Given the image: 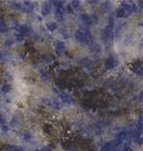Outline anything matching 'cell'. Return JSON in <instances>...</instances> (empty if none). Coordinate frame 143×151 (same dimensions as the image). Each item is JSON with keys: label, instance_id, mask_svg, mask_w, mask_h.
Here are the masks:
<instances>
[{"label": "cell", "instance_id": "6da1fadb", "mask_svg": "<svg viewBox=\"0 0 143 151\" xmlns=\"http://www.w3.org/2000/svg\"><path fill=\"white\" fill-rule=\"evenodd\" d=\"M75 39H77L79 43H84L87 44L89 43L90 40H92V34H90V32L88 29H80L75 33Z\"/></svg>", "mask_w": 143, "mask_h": 151}, {"label": "cell", "instance_id": "7a4b0ae2", "mask_svg": "<svg viewBox=\"0 0 143 151\" xmlns=\"http://www.w3.org/2000/svg\"><path fill=\"white\" fill-rule=\"evenodd\" d=\"M113 30H114V25L108 24V25L103 29V32H102L103 39H104V40H111L112 38H113Z\"/></svg>", "mask_w": 143, "mask_h": 151}, {"label": "cell", "instance_id": "3957f363", "mask_svg": "<svg viewBox=\"0 0 143 151\" xmlns=\"http://www.w3.org/2000/svg\"><path fill=\"white\" fill-rule=\"evenodd\" d=\"M16 30H18L19 34H21L24 38L29 37V35L33 34V30H31V28L29 25H21V24L20 25H16Z\"/></svg>", "mask_w": 143, "mask_h": 151}, {"label": "cell", "instance_id": "277c9868", "mask_svg": "<svg viewBox=\"0 0 143 151\" xmlns=\"http://www.w3.org/2000/svg\"><path fill=\"white\" fill-rule=\"evenodd\" d=\"M41 103H44L46 107L53 108V110H59L60 108V105L58 102L54 101V100H49V98H44V100H41Z\"/></svg>", "mask_w": 143, "mask_h": 151}, {"label": "cell", "instance_id": "5b68a950", "mask_svg": "<svg viewBox=\"0 0 143 151\" xmlns=\"http://www.w3.org/2000/svg\"><path fill=\"white\" fill-rule=\"evenodd\" d=\"M104 67L107 69H113L117 67V59L114 58V57H108L106 59V62H104Z\"/></svg>", "mask_w": 143, "mask_h": 151}, {"label": "cell", "instance_id": "8992f818", "mask_svg": "<svg viewBox=\"0 0 143 151\" xmlns=\"http://www.w3.org/2000/svg\"><path fill=\"white\" fill-rule=\"evenodd\" d=\"M54 50L58 55H61L63 53H65V44L63 42H56L55 45H54Z\"/></svg>", "mask_w": 143, "mask_h": 151}, {"label": "cell", "instance_id": "52a82bcc", "mask_svg": "<svg viewBox=\"0 0 143 151\" xmlns=\"http://www.w3.org/2000/svg\"><path fill=\"white\" fill-rule=\"evenodd\" d=\"M131 69L133 70V72H136L138 74V77H142V65H141V62L138 60V62L133 63L131 65Z\"/></svg>", "mask_w": 143, "mask_h": 151}, {"label": "cell", "instance_id": "ba28073f", "mask_svg": "<svg viewBox=\"0 0 143 151\" xmlns=\"http://www.w3.org/2000/svg\"><path fill=\"white\" fill-rule=\"evenodd\" d=\"M59 97L63 100V102H65V103H73L74 102V100L72 98L69 94H66V93H64V92H59Z\"/></svg>", "mask_w": 143, "mask_h": 151}, {"label": "cell", "instance_id": "9c48e42d", "mask_svg": "<svg viewBox=\"0 0 143 151\" xmlns=\"http://www.w3.org/2000/svg\"><path fill=\"white\" fill-rule=\"evenodd\" d=\"M39 76H40V78L43 79V81H50L51 79V77H50V73L49 72H46V70H44V69H41L40 72H39Z\"/></svg>", "mask_w": 143, "mask_h": 151}, {"label": "cell", "instance_id": "30bf717a", "mask_svg": "<svg viewBox=\"0 0 143 151\" xmlns=\"http://www.w3.org/2000/svg\"><path fill=\"white\" fill-rule=\"evenodd\" d=\"M80 20H82L87 27L92 25V20H90V17L88 14H82V15H80Z\"/></svg>", "mask_w": 143, "mask_h": 151}, {"label": "cell", "instance_id": "8fae6325", "mask_svg": "<svg viewBox=\"0 0 143 151\" xmlns=\"http://www.w3.org/2000/svg\"><path fill=\"white\" fill-rule=\"evenodd\" d=\"M64 9L63 8H59V9H56L55 10V17H56V19L58 20H63L64 19Z\"/></svg>", "mask_w": 143, "mask_h": 151}, {"label": "cell", "instance_id": "7c38bea8", "mask_svg": "<svg viewBox=\"0 0 143 151\" xmlns=\"http://www.w3.org/2000/svg\"><path fill=\"white\" fill-rule=\"evenodd\" d=\"M116 15H117V18H127L128 14H127V12L124 10V9L119 8V9L116 10Z\"/></svg>", "mask_w": 143, "mask_h": 151}, {"label": "cell", "instance_id": "4fadbf2b", "mask_svg": "<svg viewBox=\"0 0 143 151\" xmlns=\"http://www.w3.org/2000/svg\"><path fill=\"white\" fill-rule=\"evenodd\" d=\"M50 10H51L50 4L46 3V4H44V5H43V8H41V14H43V15H48V14L50 13Z\"/></svg>", "mask_w": 143, "mask_h": 151}, {"label": "cell", "instance_id": "5bb4252c", "mask_svg": "<svg viewBox=\"0 0 143 151\" xmlns=\"http://www.w3.org/2000/svg\"><path fill=\"white\" fill-rule=\"evenodd\" d=\"M6 150L9 151H25L20 146H16V145H6Z\"/></svg>", "mask_w": 143, "mask_h": 151}, {"label": "cell", "instance_id": "9a60e30c", "mask_svg": "<svg viewBox=\"0 0 143 151\" xmlns=\"http://www.w3.org/2000/svg\"><path fill=\"white\" fill-rule=\"evenodd\" d=\"M9 30V27L4 20H0V33H6Z\"/></svg>", "mask_w": 143, "mask_h": 151}, {"label": "cell", "instance_id": "2e32d148", "mask_svg": "<svg viewBox=\"0 0 143 151\" xmlns=\"http://www.w3.org/2000/svg\"><path fill=\"white\" fill-rule=\"evenodd\" d=\"M21 139L23 140H25V141H30L31 139V134L29 131H23L21 132Z\"/></svg>", "mask_w": 143, "mask_h": 151}, {"label": "cell", "instance_id": "e0dca14e", "mask_svg": "<svg viewBox=\"0 0 143 151\" xmlns=\"http://www.w3.org/2000/svg\"><path fill=\"white\" fill-rule=\"evenodd\" d=\"M9 5H10V8L15 9V10H20V12H21V3L14 1V3H9Z\"/></svg>", "mask_w": 143, "mask_h": 151}, {"label": "cell", "instance_id": "ac0fdd59", "mask_svg": "<svg viewBox=\"0 0 143 151\" xmlns=\"http://www.w3.org/2000/svg\"><path fill=\"white\" fill-rule=\"evenodd\" d=\"M49 4H50V6L51 5H54L56 9H59V8H63V1H56V0H53V1H49Z\"/></svg>", "mask_w": 143, "mask_h": 151}, {"label": "cell", "instance_id": "d6986e66", "mask_svg": "<svg viewBox=\"0 0 143 151\" xmlns=\"http://www.w3.org/2000/svg\"><path fill=\"white\" fill-rule=\"evenodd\" d=\"M61 146H63L64 149L66 150H69L72 146H73V144H72V141H68V140H64V141H61Z\"/></svg>", "mask_w": 143, "mask_h": 151}, {"label": "cell", "instance_id": "ffe728a7", "mask_svg": "<svg viewBox=\"0 0 143 151\" xmlns=\"http://www.w3.org/2000/svg\"><path fill=\"white\" fill-rule=\"evenodd\" d=\"M79 63H80V64H83V67H90V65H92V62H90L89 59H87V58L80 59V60H79Z\"/></svg>", "mask_w": 143, "mask_h": 151}, {"label": "cell", "instance_id": "44dd1931", "mask_svg": "<svg viewBox=\"0 0 143 151\" xmlns=\"http://www.w3.org/2000/svg\"><path fill=\"white\" fill-rule=\"evenodd\" d=\"M46 28H48V30H50V32H54L56 29V23H53V22H49L46 24Z\"/></svg>", "mask_w": 143, "mask_h": 151}, {"label": "cell", "instance_id": "7402d4cb", "mask_svg": "<svg viewBox=\"0 0 143 151\" xmlns=\"http://www.w3.org/2000/svg\"><path fill=\"white\" fill-rule=\"evenodd\" d=\"M43 60H44V62H46V63H53V62H54V58H53L51 55L44 54V55H43Z\"/></svg>", "mask_w": 143, "mask_h": 151}, {"label": "cell", "instance_id": "603a6c76", "mask_svg": "<svg viewBox=\"0 0 143 151\" xmlns=\"http://www.w3.org/2000/svg\"><path fill=\"white\" fill-rule=\"evenodd\" d=\"M10 89H11V86H10V84H8V83H4L1 86V92H4V93L10 92Z\"/></svg>", "mask_w": 143, "mask_h": 151}, {"label": "cell", "instance_id": "cb8c5ba5", "mask_svg": "<svg viewBox=\"0 0 143 151\" xmlns=\"http://www.w3.org/2000/svg\"><path fill=\"white\" fill-rule=\"evenodd\" d=\"M89 50L93 52V53H97V52H99V45L95 44V43H92L90 47H89Z\"/></svg>", "mask_w": 143, "mask_h": 151}, {"label": "cell", "instance_id": "d4e9b609", "mask_svg": "<svg viewBox=\"0 0 143 151\" xmlns=\"http://www.w3.org/2000/svg\"><path fill=\"white\" fill-rule=\"evenodd\" d=\"M79 4H80L79 1H70V5H69V6L72 8V10H73V12H74V10H75V9H79V6H80V5H79Z\"/></svg>", "mask_w": 143, "mask_h": 151}, {"label": "cell", "instance_id": "484cf974", "mask_svg": "<svg viewBox=\"0 0 143 151\" xmlns=\"http://www.w3.org/2000/svg\"><path fill=\"white\" fill-rule=\"evenodd\" d=\"M122 146V151H132V145L129 142H127L124 145H121Z\"/></svg>", "mask_w": 143, "mask_h": 151}, {"label": "cell", "instance_id": "4316f807", "mask_svg": "<svg viewBox=\"0 0 143 151\" xmlns=\"http://www.w3.org/2000/svg\"><path fill=\"white\" fill-rule=\"evenodd\" d=\"M8 59V54H6V52H4L0 49V60H3V62H5V60Z\"/></svg>", "mask_w": 143, "mask_h": 151}, {"label": "cell", "instance_id": "83f0119b", "mask_svg": "<svg viewBox=\"0 0 143 151\" xmlns=\"http://www.w3.org/2000/svg\"><path fill=\"white\" fill-rule=\"evenodd\" d=\"M53 147H54V146L49 145V146H44V147H41V149L36 150V151H53Z\"/></svg>", "mask_w": 143, "mask_h": 151}, {"label": "cell", "instance_id": "f1b7e54d", "mask_svg": "<svg viewBox=\"0 0 143 151\" xmlns=\"http://www.w3.org/2000/svg\"><path fill=\"white\" fill-rule=\"evenodd\" d=\"M109 9H111V5H109V3H104L102 5V12H108Z\"/></svg>", "mask_w": 143, "mask_h": 151}, {"label": "cell", "instance_id": "f546056e", "mask_svg": "<svg viewBox=\"0 0 143 151\" xmlns=\"http://www.w3.org/2000/svg\"><path fill=\"white\" fill-rule=\"evenodd\" d=\"M15 39H16L18 42H23L24 39H25V38H24L21 34H19V33H16V34H15Z\"/></svg>", "mask_w": 143, "mask_h": 151}, {"label": "cell", "instance_id": "4dcf8cb0", "mask_svg": "<svg viewBox=\"0 0 143 151\" xmlns=\"http://www.w3.org/2000/svg\"><path fill=\"white\" fill-rule=\"evenodd\" d=\"M0 127H1V130H3V131H5V132H6L8 130H9V127H8V126H6L5 124H4V125H1V126H0Z\"/></svg>", "mask_w": 143, "mask_h": 151}, {"label": "cell", "instance_id": "1f68e13d", "mask_svg": "<svg viewBox=\"0 0 143 151\" xmlns=\"http://www.w3.org/2000/svg\"><path fill=\"white\" fill-rule=\"evenodd\" d=\"M4 124H5V119H4V117H3L1 115H0V126L4 125Z\"/></svg>", "mask_w": 143, "mask_h": 151}, {"label": "cell", "instance_id": "d6a6232c", "mask_svg": "<svg viewBox=\"0 0 143 151\" xmlns=\"http://www.w3.org/2000/svg\"><path fill=\"white\" fill-rule=\"evenodd\" d=\"M5 44H6V47H10V45H11V40H6Z\"/></svg>", "mask_w": 143, "mask_h": 151}, {"label": "cell", "instance_id": "836d02e7", "mask_svg": "<svg viewBox=\"0 0 143 151\" xmlns=\"http://www.w3.org/2000/svg\"><path fill=\"white\" fill-rule=\"evenodd\" d=\"M5 78H6V79H10V74H9V73H5Z\"/></svg>", "mask_w": 143, "mask_h": 151}, {"label": "cell", "instance_id": "e575fe53", "mask_svg": "<svg viewBox=\"0 0 143 151\" xmlns=\"http://www.w3.org/2000/svg\"><path fill=\"white\" fill-rule=\"evenodd\" d=\"M19 57H20V58H25V54H24V53H20V54H19Z\"/></svg>", "mask_w": 143, "mask_h": 151}]
</instances>
